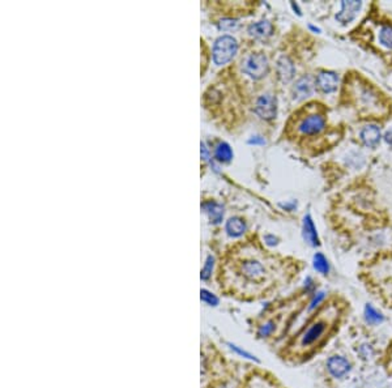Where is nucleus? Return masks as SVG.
Returning a JSON list of instances; mask_svg holds the SVG:
<instances>
[{
  "instance_id": "obj_24",
  "label": "nucleus",
  "mask_w": 392,
  "mask_h": 388,
  "mask_svg": "<svg viewBox=\"0 0 392 388\" xmlns=\"http://www.w3.org/2000/svg\"><path fill=\"white\" fill-rule=\"evenodd\" d=\"M274 330H276V324H274V322H267L264 323V324H261L260 327H259V330H257V336L260 337V339H264V337H268V336H271L272 333L274 332Z\"/></svg>"
},
{
  "instance_id": "obj_12",
  "label": "nucleus",
  "mask_w": 392,
  "mask_h": 388,
  "mask_svg": "<svg viewBox=\"0 0 392 388\" xmlns=\"http://www.w3.org/2000/svg\"><path fill=\"white\" fill-rule=\"evenodd\" d=\"M201 209L208 214L209 220L212 224H221V221L224 218V207L216 201H204L201 204Z\"/></svg>"
},
{
  "instance_id": "obj_19",
  "label": "nucleus",
  "mask_w": 392,
  "mask_h": 388,
  "mask_svg": "<svg viewBox=\"0 0 392 388\" xmlns=\"http://www.w3.org/2000/svg\"><path fill=\"white\" fill-rule=\"evenodd\" d=\"M313 267L322 276H327V274L330 273V270H331L330 263L327 260V257L324 256V253L322 252H316L314 255V257H313Z\"/></svg>"
},
{
  "instance_id": "obj_25",
  "label": "nucleus",
  "mask_w": 392,
  "mask_h": 388,
  "mask_svg": "<svg viewBox=\"0 0 392 388\" xmlns=\"http://www.w3.org/2000/svg\"><path fill=\"white\" fill-rule=\"evenodd\" d=\"M326 299V291L323 290H319V291H315L313 294V298L310 301V305H309V311H313L315 309H318L320 306V303Z\"/></svg>"
},
{
  "instance_id": "obj_35",
  "label": "nucleus",
  "mask_w": 392,
  "mask_h": 388,
  "mask_svg": "<svg viewBox=\"0 0 392 388\" xmlns=\"http://www.w3.org/2000/svg\"><path fill=\"white\" fill-rule=\"evenodd\" d=\"M310 29L311 30H314V32H320V29L315 28V26H313V25H310Z\"/></svg>"
},
{
  "instance_id": "obj_2",
  "label": "nucleus",
  "mask_w": 392,
  "mask_h": 388,
  "mask_svg": "<svg viewBox=\"0 0 392 388\" xmlns=\"http://www.w3.org/2000/svg\"><path fill=\"white\" fill-rule=\"evenodd\" d=\"M268 59L264 54H251L243 61V72L254 80L261 78L268 72Z\"/></svg>"
},
{
  "instance_id": "obj_15",
  "label": "nucleus",
  "mask_w": 392,
  "mask_h": 388,
  "mask_svg": "<svg viewBox=\"0 0 392 388\" xmlns=\"http://www.w3.org/2000/svg\"><path fill=\"white\" fill-rule=\"evenodd\" d=\"M249 33L251 37L254 38H259V39H263V38L270 37L272 34V24L270 21L263 20L259 21V22H255V24H251L249 26Z\"/></svg>"
},
{
  "instance_id": "obj_22",
  "label": "nucleus",
  "mask_w": 392,
  "mask_h": 388,
  "mask_svg": "<svg viewBox=\"0 0 392 388\" xmlns=\"http://www.w3.org/2000/svg\"><path fill=\"white\" fill-rule=\"evenodd\" d=\"M213 267H215V256L213 255H208L200 272V278L203 281H208L209 278H211L213 272Z\"/></svg>"
},
{
  "instance_id": "obj_6",
  "label": "nucleus",
  "mask_w": 392,
  "mask_h": 388,
  "mask_svg": "<svg viewBox=\"0 0 392 388\" xmlns=\"http://www.w3.org/2000/svg\"><path fill=\"white\" fill-rule=\"evenodd\" d=\"M326 128V119L320 114H311L299 123L298 131L303 135H316Z\"/></svg>"
},
{
  "instance_id": "obj_21",
  "label": "nucleus",
  "mask_w": 392,
  "mask_h": 388,
  "mask_svg": "<svg viewBox=\"0 0 392 388\" xmlns=\"http://www.w3.org/2000/svg\"><path fill=\"white\" fill-rule=\"evenodd\" d=\"M379 42L384 47L392 50V25H384L379 32Z\"/></svg>"
},
{
  "instance_id": "obj_1",
  "label": "nucleus",
  "mask_w": 392,
  "mask_h": 388,
  "mask_svg": "<svg viewBox=\"0 0 392 388\" xmlns=\"http://www.w3.org/2000/svg\"><path fill=\"white\" fill-rule=\"evenodd\" d=\"M238 43L232 36H221L213 45V61L217 66H224L235 57Z\"/></svg>"
},
{
  "instance_id": "obj_16",
  "label": "nucleus",
  "mask_w": 392,
  "mask_h": 388,
  "mask_svg": "<svg viewBox=\"0 0 392 388\" xmlns=\"http://www.w3.org/2000/svg\"><path fill=\"white\" fill-rule=\"evenodd\" d=\"M225 230L228 233L229 237L232 238H238L243 235L246 232V224L245 221L239 218V217H232L229 218L228 222H226V226H225Z\"/></svg>"
},
{
  "instance_id": "obj_29",
  "label": "nucleus",
  "mask_w": 392,
  "mask_h": 388,
  "mask_svg": "<svg viewBox=\"0 0 392 388\" xmlns=\"http://www.w3.org/2000/svg\"><path fill=\"white\" fill-rule=\"evenodd\" d=\"M264 242H266V245L274 247L278 243V238L272 235V234H267V235H264Z\"/></svg>"
},
{
  "instance_id": "obj_20",
  "label": "nucleus",
  "mask_w": 392,
  "mask_h": 388,
  "mask_svg": "<svg viewBox=\"0 0 392 388\" xmlns=\"http://www.w3.org/2000/svg\"><path fill=\"white\" fill-rule=\"evenodd\" d=\"M226 345H228V348L230 349V350L233 351V353H235L237 355H239V357H242V358H245V360H249V361H253V362H260L256 355H254L253 353H250V351L245 350L243 348L239 347V345H237V344L228 341Z\"/></svg>"
},
{
  "instance_id": "obj_9",
  "label": "nucleus",
  "mask_w": 392,
  "mask_h": 388,
  "mask_svg": "<svg viewBox=\"0 0 392 388\" xmlns=\"http://www.w3.org/2000/svg\"><path fill=\"white\" fill-rule=\"evenodd\" d=\"M362 7L361 1L352 0V1H341V9L336 15V20L341 22L343 25H347L355 19V15Z\"/></svg>"
},
{
  "instance_id": "obj_32",
  "label": "nucleus",
  "mask_w": 392,
  "mask_h": 388,
  "mask_svg": "<svg viewBox=\"0 0 392 388\" xmlns=\"http://www.w3.org/2000/svg\"><path fill=\"white\" fill-rule=\"evenodd\" d=\"M384 141H386L388 145H391L392 147V128H390V130L384 134Z\"/></svg>"
},
{
  "instance_id": "obj_17",
  "label": "nucleus",
  "mask_w": 392,
  "mask_h": 388,
  "mask_svg": "<svg viewBox=\"0 0 392 388\" xmlns=\"http://www.w3.org/2000/svg\"><path fill=\"white\" fill-rule=\"evenodd\" d=\"M364 319L369 326H380L386 320L384 315L372 303H366L364 307Z\"/></svg>"
},
{
  "instance_id": "obj_10",
  "label": "nucleus",
  "mask_w": 392,
  "mask_h": 388,
  "mask_svg": "<svg viewBox=\"0 0 392 388\" xmlns=\"http://www.w3.org/2000/svg\"><path fill=\"white\" fill-rule=\"evenodd\" d=\"M302 237L307 245L311 246V247H318V246L320 245L318 237V232H316L314 221H313V217H311L310 214H306V216L303 217Z\"/></svg>"
},
{
  "instance_id": "obj_27",
  "label": "nucleus",
  "mask_w": 392,
  "mask_h": 388,
  "mask_svg": "<svg viewBox=\"0 0 392 388\" xmlns=\"http://www.w3.org/2000/svg\"><path fill=\"white\" fill-rule=\"evenodd\" d=\"M358 353L364 360H369V358L372 357V354H374V350H372V345H369V344H362V345L359 347Z\"/></svg>"
},
{
  "instance_id": "obj_33",
  "label": "nucleus",
  "mask_w": 392,
  "mask_h": 388,
  "mask_svg": "<svg viewBox=\"0 0 392 388\" xmlns=\"http://www.w3.org/2000/svg\"><path fill=\"white\" fill-rule=\"evenodd\" d=\"M295 205H297V203H292V204H288V203H286V204H281V207L282 208H285V209H289V211H292V209L294 208V207H295Z\"/></svg>"
},
{
  "instance_id": "obj_31",
  "label": "nucleus",
  "mask_w": 392,
  "mask_h": 388,
  "mask_svg": "<svg viewBox=\"0 0 392 388\" xmlns=\"http://www.w3.org/2000/svg\"><path fill=\"white\" fill-rule=\"evenodd\" d=\"M201 149H200V153H201V158L204 159V161H209V151L208 148H207V145H205L204 143H201Z\"/></svg>"
},
{
  "instance_id": "obj_11",
  "label": "nucleus",
  "mask_w": 392,
  "mask_h": 388,
  "mask_svg": "<svg viewBox=\"0 0 392 388\" xmlns=\"http://www.w3.org/2000/svg\"><path fill=\"white\" fill-rule=\"evenodd\" d=\"M362 143L369 148H375L382 139L380 128L376 124H368L359 134Z\"/></svg>"
},
{
  "instance_id": "obj_8",
  "label": "nucleus",
  "mask_w": 392,
  "mask_h": 388,
  "mask_svg": "<svg viewBox=\"0 0 392 388\" xmlns=\"http://www.w3.org/2000/svg\"><path fill=\"white\" fill-rule=\"evenodd\" d=\"M339 75L332 71H322L320 74L316 76V86L322 90L323 93H332L337 89L339 85Z\"/></svg>"
},
{
  "instance_id": "obj_34",
  "label": "nucleus",
  "mask_w": 392,
  "mask_h": 388,
  "mask_svg": "<svg viewBox=\"0 0 392 388\" xmlns=\"http://www.w3.org/2000/svg\"><path fill=\"white\" fill-rule=\"evenodd\" d=\"M292 7H293L294 11H297V13H298V15H301V12H299V9H298V5L294 4V3H292Z\"/></svg>"
},
{
  "instance_id": "obj_7",
  "label": "nucleus",
  "mask_w": 392,
  "mask_h": 388,
  "mask_svg": "<svg viewBox=\"0 0 392 388\" xmlns=\"http://www.w3.org/2000/svg\"><path fill=\"white\" fill-rule=\"evenodd\" d=\"M315 84L316 82L310 75H305L301 78H298L293 86V98L301 101V99L310 97L315 89Z\"/></svg>"
},
{
  "instance_id": "obj_3",
  "label": "nucleus",
  "mask_w": 392,
  "mask_h": 388,
  "mask_svg": "<svg viewBox=\"0 0 392 388\" xmlns=\"http://www.w3.org/2000/svg\"><path fill=\"white\" fill-rule=\"evenodd\" d=\"M326 369L333 379H343L344 376H347L352 371V364L344 355L335 354L328 357V360L326 361Z\"/></svg>"
},
{
  "instance_id": "obj_26",
  "label": "nucleus",
  "mask_w": 392,
  "mask_h": 388,
  "mask_svg": "<svg viewBox=\"0 0 392 388\" xmlns=\"http://www.w3.org/2000/svg\"><path fill=\"white\" fill-rule=\"evenodd\" d=\"M238 26V22L237 20H234V19H224V20H221L220 22H218V28L221 29V30H233V29H235Z\"/></svg>"
},
{
  "instance_id": "obj_18",
  "label": "nucleus",
  "mask_w": 392,
  "mask_h": 388,
  "mask_svg": "<svg viewBox=\"0 0 392 388\" xmlns=\"http://www.w3.org/2000/svg\"><path fill=\"white\" fill-rule=\"evenodd\" d=\"M233 149L230 148L228 143L225 141H221L216 145V149H215V158L218 161V162H224V164H228L233 159Z\"/></svg>"
},
{
  "instance_id": "obj_14",
  "label": "nucleus",
  "mask_w": 392,
  "mask_h": 388,
  "mask_svg": "<svg viewBox=\"0 0 392 388\" xmlns=\"http://www.w3.org/2000/svg\"><path fill=\"white\" fill-rule=\"evenodd\" d=\"M294 66L293 61L290 60L289 58L281 57L277 61V74L278 78H281V81L288 82L294 78Z\"/></svg>"
},
{
  "instance_id": "obj_13",
  "label": "nucleus",
  "mask_w": 392,
  "mask_h": 388,
  "mask_svg": "<svg viewBox=\"0 0 392 388\" xmlns=\"http://www.w3.org/2000/svg\"><path fill=\"white\" fill-rule=\"evenodd\" d=\"M242 272L249 280L257 281V280H260L264 276V267L256 260H249V262L243 263Z\"/></svg>"
},
{
  "instance_id": "obj_4",
  "label": "nucleus",
  "mask_w": 392,
  "mask_h": 388,
  "mask_svg": "<svg viewBox=\"0 0 392 388\" xmlns=\"http://www.w3.org/2000/svg\"><path fill=\"white\" fill-rule=\"evenodd\" d=\"M255 113L261 119H266V120L274 119L277 114V99L274 94H261L255 103Z\"/></svg>"
},
{
  "instance_id": "obj_30",
  "label": "nucleus",
  "mask_w": 392,
  "mask_h": 388,
  "mask_svg": "<svg viewBox=\"0 0 392 388\" xmlns=\"http://www.w3.org/2000/svg\"><path fill=\"white\" fill-rule=\"evenodd\" d=\"M249 144H251V145H264L266 144V140H264V137H261V136H253L251 139H249V141H247Z\"/></svg>"
},
{
  "instance_id": "obj_28",
  "label": "nucleus",
  "mask_w": 392,
  "mask_h": 388,
  "mask_svg": "<svg viewBox=\"0 0 392 388\" xmlns=\"http://www.w3.org/2000/svg\"><path fill=\"white\" fill-rule=\"evenodd\" d=\"M305 290H306L307 293H313L314 294L315 293V282L314 280H313V277H310V276H307L306 280H305Z\"/></svg>"
},
{
  "instance_id": "obj_23",
  "label": "nucleus",
  "mask_w": 392,
  "mask_h": 388,
  "mask_svg": "<svg viewBox=\"0 0 392 388\" xmlns=\"http://www.w3.org/2000/svg\"><path fill=\"white\" fill-rule=\"evenodd\" d=\"M200 299L201 302L205 303L207 306L211 307H217L218 303H220V299L217 298L216 295L213 294L212 291H209L207 289H201L200 290Z\"/></svg>"
},
{
  "instance_id": "obj_5",
  "label": "nucleus",
  "mask_w": 392,
  "mask_h": 388,
  "mask_svg": "<svg viewBox=\"0 0 392 388\" xmlns=\"http://www.w3.org/2000/svg\"><path fill=\"white\" fill-rule=\"evenodd\" d=\"M327 327H328V324H327L326 320H316V322L313 323L310 327L303 332V335L301 336V340H299L301 347L307 348L316 343L326 333Z\"/></svg>"
}]
</instances>
